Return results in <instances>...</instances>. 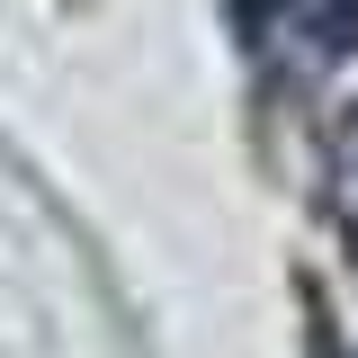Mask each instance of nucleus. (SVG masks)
Returning a JSON list of instances; mask_svg holds the SVG:
<instances>
[{
	"label": "nucleus",
	"instance_id": "obj_1",
	"mask_svg": "<svg viewBox=\"0 0 358 358\" xmlns=\"http://www.w3.org/2000/svg\"><path fill=\"white\" fill-rule=\"evenodd\" d=\"M233 27L268 90H313L358 54V0H233Z\"/></svg>",
	"mask_w": 358,
	"mask_h": 358
},
{
	"label": "nucleus",
	"instance_id": "obj_2",
	"mask_svg": "<svg viewBox=\"0 0 358 358\" xmlns=\"http://www.w3.org/2000/svg\"><path fill=\"white\" fill-rule=\"evenodd\" d=\"M322 206H331V224H341V242H350V260H358V99L341 108L331 152H322Z\"/></svg>",
	"mask_w": 358,
	"mask_h": 358
},
{
	"label": "nucleus",
	"instance_id": "obj_3",
	"mask_svg": "<svg viewBox=\"0 0 358 358\" xmlns=\"http://www.w3.org/2000/svg\"><path fill=\"white\" fill-rule=\"evenodd\" d=\"M331 358H358V350H331Z\"/></svg>",
	"mask_w": 358,
	"mask_h": 358
}]
</instances>
